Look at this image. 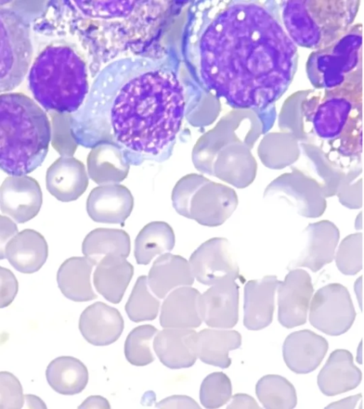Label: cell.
<instances>
[{
    "mask_svg": "<svg viewBox=\"0 0 364 409\" xmlns=\"http://www.w3.org/2000/svg\"><path fill=\"white\" fill-rule=\"evenodd\" d=\"M181 48L199 84L240 109L272 106L290 86L299 61L279 8L268 1L191 2Z\"/></svg>",
    "mask_w": 364,
    "mask_h": 409,
    "instance_id": "cell-1",
    "label": "cell"
},
{
    "mask_svg": "<svg viewBox=\"0 0 364 409\" xmlns=\"http://www.w3.org/2000/svg\"><path fill=\"white\" fill-rule=\"evenodd\" d=\"M186 105L176 62L122 58L95 75L83 104L69 115L70 131L85 148L116 145L130 165L161 162L172 153Z\"/></svg>",
    "mask_w": 364,
    "mask_h": 409,
    "instance_id": "cell-2",
    "label": "cell"
},
{
    "mask_svg": "<svg viewBox=\"0 0 364 409\" xmlns=\"http://www.w3.org/2000/svg\"><path fill=\"white\" fill-rule=\"evenodd\" d=\"M171 8L168 2L158 1H50L44 6L43 12L33 20L32 28L36 33L52 38L51 42L71 47L94 31V34L77 50L80 55L94 37L82 54L83 59L95 38L103 33L102 38L105 37L107 65L112 62L107 40L108 33L110 32L115 38L127 57L132 56L113 33L116 32L141 50L159 33Z\"/></svg>",
    "mask_w": 364,
    "mask_h": 409,
    "instance_id": "cell-3",
    "label": "cell"
},
{
    "mask_svg": "<svg viewBox=\"0 0 364 409\" xmlns=\"http://www.w3.org/2000/svg\"><path fill=\"white\" fill-rule=\"evenodd\" d=\"M51 140L49 119L40 105L20 92L0 94V170L26 175L39 167Z\"/></svg>",
    "mask_w": 364,
    "mask_h": 409,
    "instance_id": "cell-4",
    "label": "cell"
},
{
    "mask_svg": "<svg viewBox=\"0 0 364 409\" xmlns=\"http://www.w3.org/2000/svg\"><path fill=\"white\" fill-rule=\"evenodd\" d=\"M88 72L86 62L76 50L51 42L31 65L29 89L43 109L70 115L79 109L88 94Z\"/></svg>",
    "mask_w": 364,
    "mask_h": 409,
    "instance_id": "cell-5",
    "label": "cell"
},
{
    "mask_svg": "<svg viewBox=\"0 0 364 409\" xmlns=\"http://www.w3.org/2000/svg\"><path fill=\"white\" fill-rule=\"evenodd\" d=\"M360 1H282V25L296 46L324 48L343 36L354 24Z\"/></svg>",
    "mask_w": 364,
    "mask_h": 409,
    "instance_id": "cell-6",
    "label": "cell"
},
{
    "mask_svg": "<svg viewBox=\"0 0 364 409\" xmlns=\"http://www.w3.org/2000/svg\"><path fill=\"white\" fill-rule=\"evenodd\" d=\"M362 85L356 82L307 95L301 104L304 143L317 138L323 142L318 147L327 155L344 133L362 126Z\"/></svg>",
    "mask_w": 364,
    "mask_h": 409,
    "instance_id": "cell-7",
    "label": "cell"
},
{
    "mask_svg": "<svg viewBox=\"0 0 364 409\" xmlns=\"http://www.w3.org/2000/svg\"><path fill=\"white\" fill-rule=\"evenodd\" d=\"M171 200L178 214L210 227L223 224L238 205L232 188L196 173L188 174L176 182Z\"/></svg>",
    "mask_w": 364,
    "mask_h": 409,
    "instance_id": "cell-8",
    "label": "cell"
},
{
    "mask_svg": "<svg viewBox=\"0 0 364 409\" xmlns=\"http://www.w3.org/2000/svg\"><path fill=\"white\" fill-rule=\"evenodd\" d=\"M362 24L354 23L341 38L309 55L306 71L316 89H331L362 81Z\"/></svg>",
    "mask_w": 364,
    "mask_h": 409,
    "instance_id": "cell-9",
    "label": "cell"
},
{
    "mask_svg": "<svg viewBox=\"0 0 364 409\" xmlns=\"http://www.w3.org/2000/svg\"><path fill=\"white\" fill-rule=\"evenodd\" d=\"M31 28L16 11L0 6V94L23 82L33 60Z\"/></svg>",
    "mask_w": 364,
    "mask_h": 409,
    "instance_id": "cell-10",
    "label": "cell"
},
{
    "mask_svg": "<svg viewBox=\"0 0 364 409\" xmlns=\"http://www.w3.org/2000/svg\"><path fill=\"white\" fill-rule=\"evenodd\" d=\"M291 168L290 173L270 182L264 191V198L282 200L304 217H319L326 208V197L319 184L301 170Z\"/></svg>",
    "mask_w": 364,
    "mask_h": 409,
    "instance_id": "cell-11",
    "label": "cell"
},
{
    "mask_svg": "<svg viewBox=\"0 0 364 409\" xmlns=\"http://www.w3.org/2000/svg\"><path fill=\"white\" fill-rule=\"evenodd\" d=\"M355 315L347 288L339 283H330L314 294L310 305L309 321L321 332L338 336L350 328Z\"/></svg>",
    "mask_w": 364,
    "mask_h": 409,
    "instance_id": "cell-12",
    "label": "cell"
},
{
    "mask_svg": "<svg viewBox=\"0 0 364 409\" xmlns=\"http://www.w3.org/2000/svg\"><path fill=\"white\" fill-rule=\"evenodd\" d=\"M188 263L193 277L205 285L240 277L232 247L225 238H212L203 243L191 254Z\"/></svg>",
    "mask_w": 364,
    "mask_h": 409,
    "instance_id": "cell-13",
    "label": "cell"
},
{
    "mask_svg": "<svg viewBox=\"0 0 364 409\" xmlns=\"http://www.w3.org/2000/svg\"><path fill=\"white\" fill-rule=\"evenodd\" d=\"M277 288L280 324L287 328L304 325L314 292L309 274L301 268L291 269L284 280H279Z\"/></svg>",
    "mask_w": 364,
    "mask_h": 409,
    "instance_id": "cell-14",
    "label": "cell"
},
{
    "mask_svg": "<svg viewBox=\"0 0 364 409\" xmlns=\"http://www.w3.org/2000/svg\"><path fill=\"white\" fill-rule=\"evenodd\" d=\"M302 234L304 246L298 256L289 263L288 270L306 267L316 272L333 261L340 238L335 224L328 220L311 223Z\"/></svg>",
    "mask_w": 364,
    "mask_h": 409,
    "instance_id": "cell-15",
    "label": "cell"
},
{
    "mask_svg": "<svg viewBox=\"0 0 364 409\" xmlns=\"http://www.w3.org/2000/svg\"><path fill=\"white\" fill-rule=\"evenodd\" d=\"M42 202L41 187L30 176H10L0 186L1 210L17 223H24L35 217Z\"/></svg>",
    "mask_w": 364,
    "mask_h": 409,
    "instance_id": "cell-16",
    "label": "cell"
},
{
    "mask_svg": "<svg viewBox=\"0 0 364 409\" xmlns=\"http://www.w3.org/2000/svg\"><path fill=\"white\" fill-rule=\"evenodd\" d=\"M237 279H225L200 294V314L208 326L229 329L237 324L240 288Z\"/></svg>",
    "mask_w": 364,
    "mask_h": 409,
    "instance_id": "cell-17",
    "label": "cell"
},
{
    "mask_svg": "<svg viewBox=\"0 0 364 409\" xmlns=\"http://www.w3.org/2000/svg\"><path fill=\"white\" fill-rule=\"evenodd\" d=\"M257 163L244 143L232 141L225 145L216 154L210 175L237 187L245 188L255 179Z\"/></svg>",
    "mask_w": 364,
    "mask_h": 409,
    "instance_id": "cell-18",
    "label": "cell"
},
{
    "mask_svg": "<svg viewBox=\"0 0 364 409\" xmlns=\"http://www.w3.org/2000/svg\"><path fill=\"white\" fill-rule=\"evenodd\" d=\"M134 207V197L124 185H100L90 192L86 202L89 217L96 222L123 224Z\"/></svg>",
    "mask_w": 364,
    "mask_h": 409,
    "instance_id": "cell-19",
    "label": "cell"
},
{
    "mask_svg": "<svg viewBox=\"0 0 364 409\" xmlns=\"http://www.w3.org/2000/svg\"><path fill=\"white\" fill-rule=\"evenodd\" d=\"M328 348L326 339L309 330L294 332L285 339L282 352L284 360L292 371L308 373L322 361Z\"/></svg>",
    "mask_w": 364,
    "mask_h": 409,
    "instance_id": "cell-20",
    "label": "cell"
},
{
    "mask_svg": "<svg viewBox=\"0 0 364 409\" xmlns=\"http://www.w3.org/2000/svg\"><path fill=\"white\" fill-rule=\"evenodd\" d=\"M279 280L275 276L247 282L244 288V326L259 330L271 324L274 309V294Z\"/></svg>",
    "mask_w": 364,
    "mask_h": 409,
    "instance_id": "cell-21",
    "label": "cell"
},
{
    "mask_svg": "<svg viewBox=\"0 0 364 409\" xmlns=\"http://www.w3.org/2000/svg\"><path fill=\"white\" fill-rule=\"evenodd\" d=\"M88 184L84 164L73 156H61L46 172L47 190L61 202L76 200L85 192Z\"/></svg>",
    "mask_w": 364,
    "mask_h": 409,
    "instance_id": "cell-22",
    "label": "cell"
},
{
    "mask_svg": "<svg viewBox=\"0 0 364 409\" xmlns=\"http://www.w3.org/2000/svg\"><path fill=\"white\" fill-rule=\"evenodd\" d=\"M124 320L118 310L97 302L82 312L79 329L87 342L95 346H106L117 341L122 333Z\"/></svg>",
    "mask_w": 364,
    "mask_h": 409,
    "instance_id": "cell-23",
    "label": "cell"
},
{
    "mask_svg": "<svg viewBox=\"0 0 364 409\" xmlns=\"http://www.w3.org/2000/svg\"><path fill=\"white\" fill-rule=\"evenodd\" d=\"M196 332L193 329L168 328L158 333L153 347L161 362L171 369L193 366L197 356L195 351Z\"/></svg>",
    "mask_w": 364,
    "mask_h": 409,
    "instance_id": "cell-24",
    "label": "cell"
},
{
    "mask_svg": "<svg viewBox=\"0 0 364 409\" xmlns=\"http://www.w3.org/2000/svg\"><path fill=\"white\" fill-rule=\"evenodd\" d=\"M361 379L362 373L354 364L351 353L336 349L320 371L317 383L324 395L333 396L356 388Z\"/></svg>",
    "mask_w": 364,
    "mask_h": 409,
    "instance_id": "cell-25",
    "label": "cell"
},
{
    "mask_svg": "<svg viewBox=\"0 0 364 409\" xmlns=\"http://www.w3.org/2000/svg\"><path fill=\"white\" fill-rule=\"evenodd\" d=\"M200 296V292L191 287L183 286L172 291L161 307V326L178 329L198 327L202 322Z\"/></svg>",
    "mask_w": 364,
    "mask_h": 409,
    "instance_id": "cell-26",
    "label": "cell"
},
{
    "mask_svg": "<svg viewBox=\"0 0 364 409\" xmlns=\"http://www.w3.org/2000/svg\"><path fill=\"white\" fill-rule=\"evenodd\" d=\"M48 247L45 238L33 229L18 232L7 244L5 257L16 271L23 273L38 271L46 263Z\"/></svg>",
    "mask_w": 364,
    "mask_h": 409,
    "instance_id": "cell-27",
    "label": "cell"
},
{
    "mask_svg": "<svg viewBox=\"0 0 364 409\" xmlns=\"http://www.w3.org/2000/svg\"><path fill=\"white\" fill-rule=\"evenodd\" d=\"M193 282L188 261L170 253L160 255L154 261L147 277L148 285L159 298L176 287L191 285Z\"/></svg>",
    "mask_w": 364,
    "mask_h": 409,
    "instance_id": "cell-28",
    "label": "cell"
},
{
    "mask_svg": "<svg viewBox=\"0 0 364 409\" xmlns=\"http://www.w3.org/2000/svg\"><path fill=\"white\" fill-rule=\"evenodd\" d=\"M87 164L89 177L100 185L119 184L127 178L130 165L122 151L108 143L92 148Z\"/></svg>",
    "mask_w": 364,
    "mask_h": 409,
    "instance_id": "cell-29",
    "label": "cell"
},
{
    "mask_svg": "<svg viewBox=\"0 0 364 409\" xmlns=\"http://www.w3.org/2000/svg\"><path fill=\"white\" fill-rule=\"evenodd\" d=\"M93 283L107 300L117 304L121 300L134 274V267L125 258L107 256L96 266Z\"/></svg>",
    "mask_w": 364,
    "mask_h": 409,
    "instance_id": "cell-30",
    "label": "cell"
},
{
    "mask_svg": "<svg viewBox=\"0 0 364 409\" xmlns=\"http://www.w3.org/2000/svg\"><path fill=\"white\" fill-rule=\"evenodd\" d=\"M241 342L237 331L204 329L196 334L195 351L205 364L226 369L231 364L229 351L238 349Z\"/></svg>",
    "mask_w": 364,
    "mask_h": 409,
    "instance_id": "cell-31",
    "label": "cell"
},
{
    "mask_svg": "<svg viewBox=\"0 0 364 409\" xmlns=\"http://www.w3.org/2000/svg\"><path fill=\"white\" fill-rule=\"evenodd\" d=\"M93 263L85 256L66 259L57 273V283L61 293L75 302L97 298L91 285Z\"/></svg>",
    "mask_w": 364,
    "mask_h": 409,
    "instance_id": "cell-32",
    "label": "cell"
},
{
    "mask_svg": "<svg viewBox=\"0 0 364 409\" xmlns=\"http://www.w3.org/2000/svg\"><path fill=\"white\" fill-rule=\"evenodd\" d=\"M46 376L50 386L63 395H75L82 391L88 382L87 367L73 356H59L48 364Z\"/></svg>",
    "mask_w": 364,
    "mask_h": 409,
    "instance_id": "cell-33",
    "label": "cell"
},
{
    "mask_svg": "<svg viewBox=\"0 0 364 409\" xmlns=\"http://www.w3.org/2000/svg\"><path fill=\"white\" fill-rule=\"evenodd\" d=\"M130 238L122 229L100 228L84 239L82 252L94 266L107 256L127 258L130 253Z\"/></svg>",
    "mask_w": 364,
    "mask_h": 409,
    "instance_id": "cell-34",
    "label": "cell"
},
{
    "mask_svg": "<svg viewBox=\"0 0 364 409\" xmlns=\"http://www.w3.org/2000/svg\"><path fill=\"white\" fill-rule=\"evenodd\" d=\"M175 245L171 227L164 222H151L139 231L134 242V257L138 264L147 265L156 256L168 253Z\"/></svg>",
    "mask_w": 364,
    "mask_h": 409,
    "instance_id": "cell-35",
    "label": "cell"
},
{
    "mask_svg": "<svg viewBox=\"0 0 364 409\" xmlns=\"http://www.w3.org/2000/svg\"><path fill=\"white\" fill-rule=\"evenodd\" d=\"M300 147L308 160L314 178L319 184L324 196L330 197L336 192L344 180L347 170L331 160L318 146L309 143H300Z\"/></svg>",
    "mask_w": 364,
    "mask_h": 409,
    "instance_id": "cell-36",
    "label": "cell"
},
{
    "mask_svg": "<svg viewBox=\"0 0 364 409\" xmlns=\"http://www.w3.org/2000/svg\"><path fill=\"white\" fill-rule=\"evenodd\" d=\"M255 391L259 401L267 409H291L297 402L296 390L284 377L266 375L256 384Z\"/></svg>",
    "mask_w": 364,
    "mask_h": 409,
    "instance_id": "cell-37",
    "label": "cell"
},
{
    "mask_svg": "<svg viewBox=\"0 0 364 409\" xmlns=\"http://www.w3.org/2000/svg\"><path fill=\"white\" fill-rule=\"evenodd\" d=\"M297 140L289 136L272 134L265 137L259 148V156L269 168L278 170L292 165L298 158Z\"/></svg>",
    "mask_w": 364,
    "mask_h": 409,
    "instance_id": "cell-38",
    "label": "cell"
},
{
    "mask_svg": "<svg viewBox=\"0 0 364 409\" xmlns=\"http://www.w3.org/2000/svg\"><path fill=\"white\" fill-rule=\"evenodd\" d=\"M160 302L148 289L147 277L139 276L125 305V311L129 318L139 322L154 320L159 312Z\"/></svg>",
    "mask_w": 364,
    "mask_h": 409,
    "instance_id": "cell-39",
    "label": "cell"
},
{
    "mask_svg": "<svg viewBox=\"0 0 364 409\" xmlns=\"http://www.w3.org/2000/svg\"><path fill=\"white\" fill-rule=\"evenodd\" d=\"M157 331V329L151 325H144L130 332L124 343V354L130 364L134 366H145L154 360L151 342Z\"/></svg>",
    "mask_w": 364,
    "mask_h": 409,
    "instance_id": "cell-40",
    "label": "cell"
},
{
    "mask_svg": "<svg viewBox=\"0 0 364 409\" xmlns=\"http://www.w3.org/2000/svg\"><path fill=\"white\" fill-rule=\"evenodd\" d=\"M232 384L223 372H213L203 381L200 388V400L206 408H218L230 400Z\"/></svg>",
    "mask_w": 364,
    "mask_h": 409,
    "instance_id": "cell-41",
    "label": "cell"
},
{
    "mask_svg": "<svg viewBox=\"0 0 364 409\" xmlns=\"http://www.w3.org/2000/svg\"><path fill=\"white\" fill-rule=\"evenodd\" d=\"M338 269L345 275H355L363 268V234L345 237L334 256Z\"/></svg>",
    "mask_w": 364,
    "mask_h": 409,
    "instance_id": "cell-42",
    "label": "cell"
},
{
    "mask_svg": "<svg viewBox=\"0 0 364 409\" xmlns=\"http://www.w3.org/2000/svg\"><path fill=\"white\" fill-rule=\"evenodd\" d=\"M361 172L362 165L350 167L336 192L340 203L347 208L359 209L363 205V182L358 178Z\"/></svg>",
    "mask_w": 364,
    "mask_h": 409,
    "instance_id": "cell-43",
    "label": "cell"
},
{
    "mask_svg": "<svg viewBox=\"0 0 364 409\" xmlns=\"http://www.w3.org/2000/svg\"><path fill=\"white\" fill-rule=\"evenodd\" d=\"M24 399L19 380L10 372L0 371V409H20Z\"/></svg>",
    "mask_w": 364,
    "mask_h": 409,
    "instance_id": "cell-44",
    "label": "cell"
},
{
    "mask_svg": "<svg viewBox=\"0 0 364 409\" xmlns=\"http://www.w3.org/2000/svg\"><path fill=\"white\" fill-rule=\"evenodd\" d=\"M51 142L54 148L64 157H72L77 144L73 140L68 120L65 123L56 122L51 129Z\"/></svg>",
    "mask_w": 364,
    "mask_h": 409,
    "instance_id": "cell-45",
    "label": "cell"
},
{
    "mask_svg": "<svg viewBox=\"0 0 364 409\" xmlns=\"http://www.w3.org/2000/svg\"><path fill=\"white\" fill-rule=\"evenodd\" d=\"M18 290V280L8 268L0 266V308L9 306Z\"/></svg>",
    "mask_w": 364,
    "mask_h": 409,
    "instance_id": "cell-46",
    "label": "cell"
},
{
    "mask_svg": "<svg viewBox=\"0 0 364 409\" xmlns=\"http://www.w3.org/2000/svg\"><path fill=\"white\" fill-rule=\"evenodd\" d=\"M18 233L16 223L10 218L0 215V259L5 258V250L9 241Z\"/></svg>",
    "mask_w": 364,
    "mask_h": 409,
    "instance_id": "cell-47",
    "label": "cell"
},
{
    "mask_svg": "<svg viewBox=\"0 0 364 409\" xmlns=\"http://www.w3.org/2000/svg\"><path fill=\"white\" fill-rule=\"evenodd\" d=\"M156 406L158 408H200L197 403L186 396H173L160 401Z\"/></svg>",
    "mask_w": 364,
    "mask_h": 409,
    "instance_id": "cell-48",
    "label": "cell"
},
{
    "mask_svg": "<svg viewBox=\"0 0 364 409\" xmlns=\"http://www.w3.org/2000/svg\"><path fill=\"white\" fill-rule=\"evenodd\" d=\"M256 400L250 396L237 393L232 398V401L227 408H259Z\"/></svg>",
    "mask_w": 364,
    "mask_h": 409,
    "instance_id": "cell-49",
    "label": "cell"
},
{
    "mask_svg": "<svg viewBox=\"0 0 364 409\" xmlns=\"http://www.w3.org/2000/svg\"><path fill=\"white\" fill-rule=\"evenodd\" d=\"M79 408H109L110 406L106 399L101 396H90L87 398Z\"/></svg>",
    "mask_w": 364,
    "mask_h": 409,
    "instance_id": "cell-50",
    "label": "cell"
},
{
    "mask_svg": "<svg viewBox=\"0 0 364 409\" xmlns=\"http://www.w3.org/2000/svg\"><path fill=\"white\" fill-rule=\"evenodd\" d=\"M361 398V393L350 396L328 405L326 408H354L358 400Z\"/></svg>",
    "mask_w": 364,
    "mask_h": 409,
    "instance_id": "cell-51",
    "label": "cell"
},
{
    "mask_svg": "<svg viewBox=\"0 0 364 409\" xmlns=\"http://www.w3.org/2000/svg\"><path fill=\"white\" fill-rule=\"evenodd\" d=\"M363 227V222H362V212H360L355 219V228L358 230L362 229Z\"/></svg>",
    "mask_w": 364,
    "mask_h": 409,
    "instance_id": "cell-52",
    "label": "cell"
},
{
    "mask_svg": "<svg viewBox=\"0 0 364 409\" xmlns=\"http://www.w3.org/2000/svg\"><path fill=\"white\" fill-rule=\"evenodd\" d=\"M9 1H0V6H3L5 4L10 3Z\"/></svg>",
    "mask_w": 364,
    "mask_h": 409,
    "instance_id": "cell-53",
    "label": "cell"
}]
</instances>
